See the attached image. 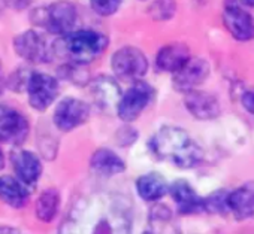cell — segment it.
Masks as SVG:
<instances>
[{
	"label": "cell",
	"instance_id": "6da1fadb",
	"mask_svg": "<svg viewBox=\"0 0 254 234\" xmlns=\"http://www.w3.org/2000/svg\"><path fill=\"white\" fill-rule=\"evenodd\" d=\"M130 201L112 192L79 198L60 225L59 234H132Z\"/></svg>",
	"mask_w": 254,
	"mask_h": 234
},
{
	"label": "cell",
	"instance_id": "7a4b0ae2",
	"mask_svg": "<svg viewBox=\"0 0 254 234\" xmlns=\"http://www.w3.org/2000/svg\"><path fill=\"white\" fill-rule=\"evenodd\" d=\"M150 149L156 158L180 169L196 167L203 160L202 148L180 127H162L151 138Z\"/></svg>",
	"mask_w": 254,
	"mask_h": 234
},
{
	"label": "cell",
	"instance_id": "3957f363",
	"mask_svg": "<svg viewBox=\"0 0 254 234\" xmlns=\"http://www.w3.org/2000/svg\"><path fill=\"white\" fill-rule=\"evenodd\" d=\"M109 39L96 30H76L62 35L53 45V54L63 58L69 64L84 66L99 58L106 47Z\"/></svg>",
	"mask_w": 254,
	"mask_h": 234
},
{
	"label": "cell",
	"instance_id": "277c9868",
	"mask_svg": "<svg viewBox=\"0 0 254 234\" xmlns=\"http://www.w3.org/2000/svg\"><path fill=\"white\" fill-rule=\"evenodd\" d=\"M32 21L54 35H64L75 29L78 21L76 6L66 0L38 8L32 14Z\"/></svg>",
	"mask_w": 254,
	"mask_h": 234
},
{
	"label": "cell",
	"instance_id": "5b68a950",
	"mask_svg": "<svg viewBox=\"0 0 254 234\" xmlns=\"http://www.w3.org/2000/svg\"><path fill=\"white\" fill-rule=\"evenodd\" d=\"M111 66L117 78L124 82L141 81L148 72V60L145 54L133 47L120 48L112 55Z\"/></svg>",
	"mask_w": 254,
	"mask_h": 234
},
{
	"label": "cell",
	"instance_id": "8992f818",
	"mask_svg": "<svg viewBox=\"0 0 254 234\" xmlns=\"http://www.w3.org/2000/svg\"><path fill=\"white\" fill-rule=\"evenodd\" d=\"M153 87L145 81H136L124 94H121L117 103V112L120 120L126 123L135 121L153 101Z\"/></svg>",
	"mask_w": 254,
	"mask_h": 234
},
{
	"label": "cell",
	"instance_id": "52a82bcc",
	"mask_svg": "<svg viewBox=\"0 0 254 234\" xmlns=\"http://www.w3.org/2000/svg\"><path fill=\"white\" fill-rule=\"evenodd\" d=\"M14 49L15 52L29 63L42 64L51 61L53 47L50 48L44 35L29 30L23 32L14 39Z\"/></svg>",
	"mask_w": 254,
	"mask_h": 234
},
{
	"label": "cell",
	"instance_id": "ba28073f",
	"mask_svg": "<svg viewBox=\"0 0 254 234\" xmlns=\"http://www.w3.org/2000/svg\"><path fill=\"white\" fill-rule=\"evenodd\" d=\"M29 103L33 109L44 112L47 110L59 95V81L47 73L32 72L27 82Z\"/></svg>",
	"mask_w": 254,
	"mask_h": 234
},
{
	"label": "cell",
	"instance_id": "9c48e42d",
	"mask_svg": "<svg viewBox=\"0 0 254 234\" xmlns=\"http://www.w3.org/2000/svg\"><path fill=\"white\" fill-rule=\"evenodd\" d=\"M29 121L17 109L0 104V142L21 145L29 136Z\"/></svg>",
	"mask_w": 254,
	"mask_h": 234
},
{
	"label": "cell",
	"instance_id": "30bf717a",
	"mask_svg": "<svg viewBox=\"0 0 254 234\" xmlns=\"http://www.w3.org/2000/svg\"><path fill=\"white\" fill-rule=\"evenodd\" d=\"M90 116V106L73 97L63 98L54 110V124L62 132H70L82 126Z\"/></svg>",
	"mask_w": 254,
	"mask_h": 234
},
{
	"label": "cell",
	"instance_id": "8fae6325",
	"mask_svg": "<svg viewBox=\"0 0 254 234\" xmlns=\"http://www.w3.org/2000/svg\"><path fill=\"white\" fill-rule=\"evenodd\" d=\"M209 64L199 57H190L183 67L174 73V87L180 93H189L196 90L209 75Z\"/></svg>",
	"mask_w": 254,
	"mask_h": 234
},
{
	"label": "cell",
	"instance_id": "7c38bea8",
	"mask_svg": "<svg viewBox=\"0 0 254 234\" xmlns=\"http://www.w3.org/2000/svg\"><path fill=\"white\" fill-rule=\"evenodd\" d=\"M223 23L236 41L247 42L254 38V18L242 6L224 3Z\"/></svg>",
	"mask_w": 254,
	"mask_h": 234
},
{
	"label": "cell",
	"instance_id": "4fadbf2b",
	"mask_svg": "<svg viewBox=\"0 0 254 234\" xmlns=\"http://www.w3.org/2000/svg\"><path fill=\"white\" fill-rule=\"evenodd\" d=\"M184 104H186V109L194 116V118L200 121L214 120L221 112L217 97L214 94L199 91V90H191L186 93Z\"/></svg>",
	"mask_w": 254,
	"mask_h": 234
},
{
	"label": "cell",
	"instance_id": "5bb4252c",
	"mask_svg": "<svg viewBox=\"0 0 254 234\" xmlns=\"http://www.w3.org/2000/svg\"><path fill=\"white\" fill-rule=\"evenodd\" d=\"M227 206L236 221H245L254 216V182H245L229 192Z\"/></svg>",
	"mask_w": 254,
	"mask_h": 234
},
{
	"label": "cell",
	"instance_id": "9a60e30c",
	"mask_svg": "<svg viewBox=\"0 0 254 234\" xmlns=\"http://www.w3.org/2000/svg\"><path fill=\"white\" fill-rule=\"evenodd\" d=\"M178 206V212L183 215H193L203 212V198L196 194L191 185L183 179L175 181L168 189Z\"/></svg>",
	"mask_w": 254,
	"mask_h": 234
},
{
	"label": "cell",
	"instance_id": "2e32d148",
	"mask_svg": "<svg viewBox=\"0 0 254 234\" xmlns=\"http://www.w3.org/2000/svg\"><path fill=\"white\" fill-rule=\"evenodd\" d=\"M11 161L18 179L26 185L35 184L42 175L41 160L38 158V155H35L30 151H24V149L14 151L11 154Z\"/></svg>",
	"mask_w": 254,
	"mask_h": 234
},
{
	"label": "cell",
	"instance_id": "e0dca14e",
	"mask_svg": "<svg viewBox=\"0 0 254 234\" xmlns=\"http://www.w3.org/2000/svg\"><path fill=\"white\" fill-rule=\"evenodd\" d=\"M91 97L100 109L117 107V103L121 97L120 85L109 76H99L91 82Z\"/></svg>",
	"mask_w": 254,
	"mask_h": 234
},
{
	"label": "cell",
	"instance_id": "ac0fdd59",
	"mask_svg": "<svg viewBox=\"0 0 254 234\" xmlns=\"http://www.w3.org/2000/svg\"><path fill=\"white\" fill-rule=\"evenodd\" d=\"M190 57V49L184 44H168L157 52L156 64L162 72L175 73Z\"/></svg>",
	"mask_w": 254,
	"mask_h": 234
},
{
	"label": "cell",
	"instance_id": "d6986e66",
	"mask_svg": "<svg viewBox=\"0 0 254 234\" xmlns=\"http://www.w3.org/2000/svg\"><path fill=\"white\" fill-rule=\"evenodd\" d=\"M0 200L12 207L26 206L29 201L26 184L12 176H0Z\"/></svg>",
	"mask_w": 254,
	"mask_h": 234
},
{
	"label": "cell",
	"instance_id": "ffe728a7",
	"mask_svg": "<svg viewBox=\"0 0 254 234\" xmlns=\"http://www.w3.org/2000/svg\"><path fill=\"white\" fill-rule=\"evenodd\" d=\"M90 164L96 173L103 175V176H114V175L124 172V169H126L124 161L114 151L105 149V148L97 149L93 154Z\"/></svg>",
	"mask_w": 254,
	"mask_h": 234
},
{
	"label": "cell",
	"instance_id": "44dd1931",
	"mask_svg": "<svg viewBox=\"0 0 254 234\" xmlns=\"http://www.w3.org/2000/svg\"><path fill=\"white\" fill-rule=\"evenodd\" d=\"M138 194L145 201H157L160 200L169 189L165 178L159 173H148L138 179L136 182Z\"/></svg>",
	"mask_w": 254,
	"mask_h": 234
},
{
	"label": "cell",
	"instance_id": "7402d4cb",
	"mask_svg": "<svg viewBox=\"0 0 254 234\" xmlns=\"http://www.w3.org/2000/svg\"><path fill=\"white\" fill-rule=\"evenodd\" d=\"M150 224L154 230L153 234H180V230L172 218L171 209L163 204H156L151 209Z\"/></svg>",
	"mask_w": 254,
	"mask_h": 234
},
{
	"label": "cell",
	"instance_id": "603a6c76",
	"mask_svg": "<svg viewBox=\"0 0 254 234\" xmlns=\"http://www.w3.org/2000/svg\"><path fill=\"white\" fill-rule=\"evenodd\" d=\"M59 203H60V194L57 189L51 188V189H45L36 204V216L44 221V222H50L54 219V216L57 215L59 210Z\"/></svg>",
	"mask_w": 254,
	"mask_h": 234
},
{
	"label": "cell",
	"instance_id": "cb8c5ba5",
	"mask_svg": "<svg viewBox=\"0 0 254 234\" xmlns=\"http://www.w3.org/2000/svg\"><path fill=\"white\" fill-rule=\"evenodd\" d=\"M227 195H229V191L226 189L214 191L211 195L203 198V212H208L212 215H226L229 212Z\"/></svg>",
	"mask_w": 254,
	"mask_h": 234
},
{
	"label": "cell",
	"instance_id": "d4e9b609",
	"mask_svg": "<svg viewBox=\"0 0 254 234\" xmlns=\"http://www.w3.org/2000/svg\"><path fill=\"white\" fill-rule=\"evenodd\" d=\"M177 5L174 0H156L150 6V15L156 21H168L174 17Z\"/></svg>",
	"mask_w": 254,
	"mask_h": 234
},
{
	"label": "cell",
	"instance_id": "484cf974",
	"mask_svg": "<svg viewBox=\"0 0 254 234\" xmlns=\"http://www.w3.org/2000/svg\"><path fill=\"white\" fill-rule=\"evenodd\" d=\"M30 75H32L30 70H27L24 67H20L18 70H15L14 73H11V76L6 81V87H9L11 90L17 91V93H21V91L26 90Z\"/></svg>",
	"mask_w": 254,
	"mask_h": 234
},
{
	"label": "cell",
	"instance_id": "4316f807",
	"mask_svg": "<svg viewBox=\"0 0 254 234\" xmlns=\"http://www.w3.org/2000/svg\"><path fill=\"white\" fill-rule=\"evenodd\" d=\"M123 0H90L93 11L102 17H109L115 14Z\"/></svg>",
	"mask_w": 254,
	"mask_h": 234
},
{
	"label": "cell",
	"instance_id": "83f0119b",
	"mask_svg": "<svg viewBox=\"0 0 254 234\" xmlns=\"http://www.w3.org/2000/svg\"><path fill=\"white\" fill-rule=\"evenodd\" d=\"M241 103L244 106L245 110H248L250 113H254V91H244L241 95Z\"/></svg>",
	"mask_w": 254,
	"mask_h": 234
},
{
	"label": "cell",
	"instance_id": "f1b7e54d",
	"mask_svg": "<svg viewBox=\"0 0 254 234\" xmlns=\"http://www.w3.org/2000/svg\"><path fill=\"white\" fill-rule=\"evenodd\" d=\"M6 3H8L11 8L24 9V8H27V6L32 3V0H6Z\"/></svg>",
	"mask_w": 254,
	"mask_h": 234
},
{
	"label": "cell",
	"instance_id": "f546056e",
	"mask_svg": "<svg viewBox=\"0 0 254 234\" xmlns=\"http://www.w3.org/2000/svg\"><path fill=\"white\" fill-rule=\"evenodd\" d=\"M224 3L238 5L242 8H254V0H224Z\"/></svg>",
	"mask_w": 254,
	"mask_h": 234
},
{
	"label": "cell",
	"instance_id": "4dcf8cb0",
	"mask_svg": "<svg viewBox=\"0 0 254 234\" xmlns=\"http://www.w3.org/2000/svg\"><path fill=\"white\" fill-rule=\"evenodd\" d=\"M0 234H23V233L12 227H0Z\"/></svg>",
	"mask_w": 254,
	"mask_h": 234
},
{
	"label": "cell",
	"instance_id": "1f68e13d",
	"mask_svg": "<svg viewBox=\"0 0 254 234\" xmlns=\"http://www.w3.org/2000/svg\"><path fill=\"white\" fill-rule=\"evenodd\" d=\"M5 87H6V81L3 78V66H2V61H0V94H3Z\"/></svg>",
	"mask_w": 254,
	"mask_h": 234
},
{
	"label": "cell",
	"instance_id": "d6a6232c",
	"mask_svg": "<svg viewBox=\"0 0 254 234\" xmlns=\"http://www.w3.org/2000/svg\"><path fill=\"white\" fill-rule=\"evenodd\" d=\"M3 166H5V157H3V152H2V149H0V170L3 169Z\"/></svg>",
	"mask_w": 254,
	"mask_h": 234
},
{
	"label": "cell",
	"instance_id": "836d02e7",
	"mask_svg": "<svg viewBox=\"0 0 254 234\" xmlns=\"http://www.w3.org/2000/svg\"><path fill=\"white\" fill-rule=\"evenodd\" d=\"M144 234H153V233H150V231H147V233H144Z\"/></svg>",
	"mask_w": 254,
	"mask_h": 234
}]
</instances>
